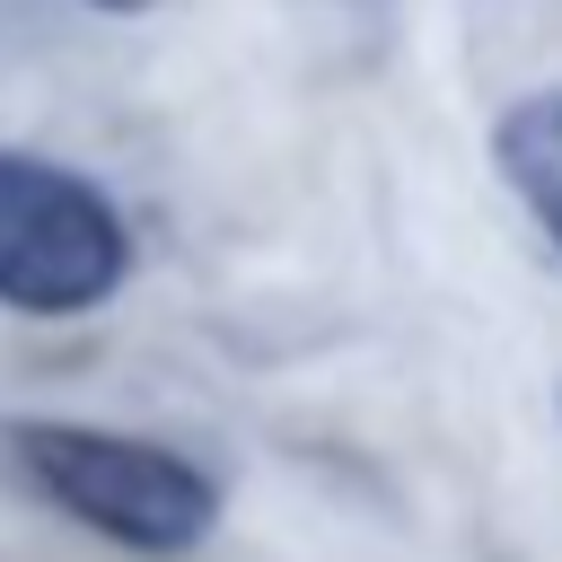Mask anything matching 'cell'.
<instances>
[{"label":"cell","instance_id":"3957f363","mask_svg":"<svg viewBox=\"0 0 562 562\" xmlns=\"http://www.w3.org/2000/svg\"><path fill=\"white\" fill-rule=\"evenodd\" d=\"M492 167L518 193V211L562 255V88H527L492 114Z\"/></svg>","mask_w":562,"mask_h":562},{"label":"cell","instance_id":"6da1fadb","mask_svg":"<svg viewBox=\"0 0 562 562\" xmlns=\"http://www.w3.org/2000/svg\"><path fill=\"white\" fill-rule=\"evenodd\" d=\"M0 448L44 509H61L70 527L140 562H184L220 527V483L158 439L97 430V422H9Z\"/></svg>","mask_w":562,"mask_h":562},{"label":"cell","instance_id":"7a4b0ae2","mask_svg":"<svg viewBox=\"0 0 562 562\" xmlns=\"http://www.w3.org/2000/svg\"><path fill=\"white\" fill-rule=\"evenodd\" d=\"M132 281V228L105 184L61 158L0 149V307L88 316Z\"/></svg>","mask_w":562,"mask_h":562},{"label":"cell","instance_id":"277c9868","mask_svg":"<svg viewBox=\"0 0 562 562\" xmlns=\"http://www.w3.org/2000/svg\"><path fill=\"white\" fill-rule=\"evenodd\" d=\"M88 9H105V18H140V9H158V0H88Z\"/></svg>","mask_w":562,"mask_h":562}]
</instances>
